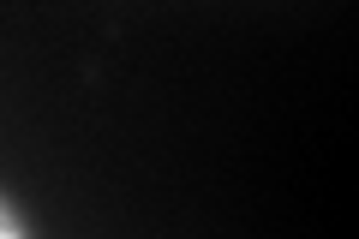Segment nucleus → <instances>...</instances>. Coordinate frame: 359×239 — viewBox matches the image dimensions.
<instances>
[{
    "label": "nucleus",
    "instance_id": "1",
    "mask_svg": "<svg viewBox=\"0 0 359 239\" xmlns=\"http://www.w3.org/2000/svg\"><path fill=\"white\" fill-rule=\"evenodd\" d=\"M0 239H25V215L13 210V198L0 191Z\"/></svg>",
    "mask_w": 359,
    "mask_h": 239
}]
</instances>
